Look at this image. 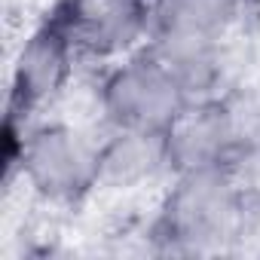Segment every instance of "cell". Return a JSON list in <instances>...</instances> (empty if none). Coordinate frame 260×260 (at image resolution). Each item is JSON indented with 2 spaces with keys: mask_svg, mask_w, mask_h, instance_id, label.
I'll return each mask as SVG.
<instances>
[{
  "mask_svg": "<svg viewBox=\"0 0 260 260\" xmlns=\"http://www.w3.org/2000/svg\"><path fill=\"white\" fill-rule=\"evenodd\" d=\"M260 226V193L236 169L175 172L159 187L144 239L156 254L211 257L239 248Z\"/></svg>",
  "mask_w": 260,
  "mask_h": 260,
  "instance_id": "1",
  "label": "cell"
},
{
  "mask_svg": "<svg viewBox=\"0 0 260 260\" xmlns=\"http://www.w3.org/2000/svg\"><path fill=\"white\" fill-rule=\"evenodd\" d=\"M13 181L52 208H77L98 196V125L46 113L31 122L7 116L4 184Z\"/></svg>",
  "mask_w": 260,
  "mask_h": 260,
  "instance_id": "2",
  "label": "cell"
},
{
  "mask_svg": "<svg viewBox=\"0 0 260 260\" xmlns=\"http://www.w3.org/2000/svg\"><path fill=\"white\" fill-rule=\"evenodd\" d=\"M92 101L101 128L135 132H169V125L190 104L172 71L150 46L101 64L92 83Z\"/></svg>",
  "mask_w": 260,
  "mask_h": 260,
  "instance_id": "3",
  "label": "cell"
},
{
  "mask_svg": "<svg viewBox=\"0 0 260 260\" xmlns=\"http://www.w3.org/2000/svg\"><path fill=\"white\" fill-rule=\"evenodd\" d=\"M83 55L71 34V25L58 7L40 16V22L22 37L10 61V101L7 116L37 119L43 116L77 80Z\"/></svg>",
  "mask_w": 260,
  "mask_h": 260,
  "instance_id": "4",
  "label": "cell"
},
{
  "mask_svg": "<svg viewBox=\"0 0 260 260\" xmlns=\"http://www.w3.org/2000/svg\"><path fill=\"white\" fill-rule=\"evenodd\" d=\"M71 25L83 64H110L144 49L153 37L150 0H52Z\"/></svg>",
  "mask_w": 260,
  "mask_h": 260,
  "instance_id": "5",
  "label": "cell"
},
{
  "mask_svg": "<svg viewBox=\"0 0 260 260\" xmlns=\"http://www.w3.org/2000/svg\"><path fill=\"white\" fill-rule=\"evenodd\" d=\"M169 169H236L239 172V135L226 92L217 98L193 101L166 132Z\"/></svg>",
  "mask_w": 260,
  "mask_h": 260,
  "instance_id": "6",
  "label": "cell"
},
{
  "mask_svg": "<svg viewBox=\"0 0 260 260\" xmlns=\"http://www.w3.org/2000/svg\"><path fill=\"white\" fill-rule=\"evenodd\" d=\"M166 132L98 125V193L135 196L169 181Z\"/></svg>",
  "mask_w": 260,
  "mask_h": 260,
  "instance_id": "7",
  "label": "cell"
},
{
  "mask_svg": "<svg viewBox=\"0 0 260 260\" xmlns=\"http://www.w3.org/2000/svg\"><path fill=\"white\" fill-rule=\"evenodd\" d=\"M172 71L184 95L193 101L223 95L236 80L233 40H196V37H156L147 43Z\"/></svg>",
  "mask_w": 260,
  "mask_h": 260,
  "instance_id": "8",
  "label": "cell"
},
{
  "mask_svg": "<svg viewBox=\"0 0 260 260\" xmlns=\"http://www.w3.org/2000/svg\"><path fill=\"white\" fill-rule=\"evenodd\" d=\"M254 0H153V37L236 40Z\"/></svg>",
  "mask_w": 260,
  "mask_h": 260,
  "instance_id": "9",
  "label": "cell"
},
{
  "mask_svg": "<svg viewBox=\"0 0 260 260\" xmlns=\"http://www.w3.org/2000/svg\"><path fill=\"white\" fill-rule=\"evenodd\" d=\"M150 4H153V0H150Z\"/></svg>",
  "mask_w": 260,
  "mask_h": 260,
  "instance_id": "10",
  "label": "cell"
}]
</instances>
